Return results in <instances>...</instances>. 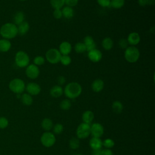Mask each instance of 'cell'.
Masks as SVG:
<instances>
[{
    "label": "cell",
    "instance_id": "1",
    "mask_svg": "<svg viewBox=\"0 0 155 155\" xmlns=\"http://www.w3.org/2000/svg\"><path fill=\"white\" fill-rule=\"evenodd\" d=\"M82 91V86L77 82H69L64 88V94L70 99H74L78 97L81 94Z\"/></svg>",
    "mask_w": 155,
    "mask_h": 155
},
{
    "label": "cell",
    "instance_id": "2",
    "mask_svg": "<svg viewBox=\"0 0 155 155\" xmlns=\"http://www.w3.org/2000/svg\"><path fill=\"white\" fill-rule=\"evenodd\" d=\"M0 34L4 39H13L18 35L17 25L13 23H6L1 27Z\"/></svg>",
    "mask_w": 155,
    "mask_h": 155
},
{
    "label": "cell",
    "instance_id": "3",
    "mask_svg": "<svg viewBox=\"0 0 155 155\" xmlns=\"http://www.w3.org/2000/svg\"><path fill=\"white\" fill-rule=\"evenodd\" d=\"M124 58L129 63L136 62L140 56L139 50L136 46H128L124 51Z\"/></svg>",
    "mask_w": 155,
    "mask_h": 155
},
{
    "label": "cell",
    "instance_id": "4",
    "mask_svg": "<svg viewBox=\"0 0 155 155\" xmlns=\"http://www.w3.org/2000/svg\"><path fill=\"white\" fill-rule=\"evenodd\" d=\"M15 61L16 65L20 68L27 67L30 63V58L27 53L24 51H19L16 53Z\"/></svg>",
    "mask_w": 155,
    "mask_h": 155
},
{
    "label": "cell",
    "instance_id": "5",
    "mask_svg": "<svg viewBox=\"0 0 155 155\" xmlns=\"http://www.w3.org/2000/svg\"><path fill=\"white\" fill-rule=\"evenodd\" d=\"M61 54L58 49L52 48L48 49L45 55V61L48 62L51 64H56L59 62Z\"/></svg>",
    "mask_w": 155,
    "mask_h": 155
},
{
    "label": "cell",
    "instance_id": "6",
    "mask_svg": "<svg viewBox=\"0 0 155 155\" xmlns=\"http://www.w3.org/2000/svg\"><path fill=\"white\" fill-rule=\"evenodd\" d=\"M9 88L13 93L21 94L25 89V84L23 80L19 78H15L9 83Z\"/></svg>",
    "mask_w": 155,
    "mask_h": 155
},
{
    "label": "cell",
    "instance_id": "7",
    "mask_svg": "<svg viewBox=\"0 0 155 155\" xmlns=\"http://www.w3.org/2000/svg\"><path fill=\"white\" fill-rule=\"evenodd\" d=\"M40 140L44 147L50 148L54 145L56 142V137L53 133L45 131L42 134Z\"/></svg>",
    "mask_w": 155,
    "mask_h": 155
},
{
    "label": "cell",
    "instance_id": "8",
    "mask_svg": "<svg viewBox=\"0 0 155 155\" xmlns=\"http://www.w3.org/2000/svg\"><path fill=\"white\" fill-rule=\"evenodd\" d=\"M76 134L77 137L80 139L87 138L90 135V125L82 122L78 126Z\"/></svg>",
    "mask_w": 155,
    "mask_h": 155
},
{
    "label": "cell",
    "instance_id": "9",
    "mask_svg": "<svg viewBox=\"0 0 155 155\" xmlns=\"http://www.w3.org/2000/svg\"><path fill=\"white\" fill-rule=\"evenodd\" d=\"M25 74L27 76L31 79H35L39 76L40 70L39 67L33 64H29L25 70Z\"/></svg>",
    "mask_w": 155,
    "mask_h": 155
},
{
    "label": "cell",
    "instance_id": "10",
    "mask_svg": "<svg viewBox=\"0 0 155 155\" xmlns=\"http://www.w3.org/2000/svg\"><path fill=\"white\" fill-rule=\"evenodd\" d=\"M104 133V127L100 123L96 122L90 125V134H91L93 137L100 138L103 136Z\"/></svg>",
    "mask_w": 155,
    "mask_h": 155
},
{
    "label": "cell",
    "instance_id": "11",
    "mask_svg": "<svg viewBox=\"0 0 155 155\" xmlns=\"http://www.w3.org/2000/svg\"><path fill=\"white\" fill-rule=\"evenodd\" d=\"M87 52V56L88 59L93 63L99 62L102 58V53L99 49L94 48Z\"/></svg>",
    "mask_w": 155,
    "mask_h": 155
},
{
    "label": "cell",
    "instance_id": "12",
    "mask_svg": "<svg viewBox=\"0 0 155 155\" xmlns=\"http://www.w3.org/2000/svg\"><path fill=\"white\" fill-rule=\"evenodd\" d=\"M25 90L31 96H36L41 93V86L36 82H31L27 84L25 86Z\"/></svg>",
    "mask_w": 155,
    "mask_h": 155
},
{
    "label": "cell",
    "instance_id": "13",
    "mask_svg": "<svg viewBox=\"0 0 155 155\" xmlns=\"http://www.w3.org/2000/svg\"><path fill=\"white\" fill-rule=\"evenodd\" d=\"M140 36L136 31L131 32L128 34L127 40L128 45L130 46H136L140 42Z\"/></svg>",
    "mask_w": 155,
    "mask_h": 155
},
{
    "label": "cell",
    "instance_id": "14",
    "mask_svg": "<svg viewBox=\"0 0 155 155\" xmlns=\"http://www.w3.org/2000/svg\"><path fill=\"white\" fill-rule=\"evenodd\" d=\"M58 50L61 55H69L72 51V45L68 41H62L59 44Z\"/></svg>",
    "mask_w": 155,
    "mask_h": 155
},
{
    "label": "cell",
    "instance_id": "15",
    "mask_svg": "<svg viewBox=\"0 0 155 155\" xmlns=\"http://www.w3.org/2000/svg\"><path fill=\"white\" fill-rule=\"evenodd\" d=\"M89 145L93 151L101 150L102 147V141L101 138L93 137L89 141Z\"/></svg>",
    "mask_w": 155,
    "mask_h": 155
},
{
    "label": "cell",
    "instance_id": "16",
    "mask_svg": "<svg viewBox=\"0 0 155 155\" xmlns=\"http://www.w3.org/2000/svg\"><path fill=\"white\" fill-rule=\"evenodd\" d=\"M104 87V82L101 79H94L91 84V90L96 93L101 92Z\"/></svg>",
    "mask_w": 155,
    "mask_h": 155
},
{
    "label": "cell",
    "instance_id": "17",
    "mask_svg": "<svg viewBox=\"0 0 155 155\" xmlns=\"http://www.w3.org/2000/svg\"><path fill=\"white\" fill-rule=\"evenodd\" d=\"M64 94V89L62 86L55 85L53 86L50 90V94L51 97L58 98L61 97Z\"/></svg>",
    "mask_w": 155,
    "mask_h": 155
},
{
    "label": "cell",
    "instance_id": "18",
    "mask_svg": "<svg viewBox=\"0 0 155 155\" xmlns=\"http://www.w3.org/2000/svg\"><path fill=\"white\" fill-rule=\"evenodd\" d=\"M83 43L84 44L87 51H90L93 49L96 48V43L92 36L88 35L84 38Z\"/></svg>",
    "mask_w": 155,
    "mask_h": 155
},
{
    "label": "cell",
    "instance_id": "19",
    "mask_svg": "<svg viewBox=\"0 0 155 155\" xmlns=\"http://www.w3.org/2000/svg\"><path fill=\"white\" fill-rule=\"evenodd\" d=\"M61 11L62 13V17L67 19H71L74 15V10L73 8L67 5L64 6L61 8Z\"/></svg>",
    "mask_w": 155,
    "mask_h": 155
},
{
    "label": "cell",
    "instance_id": "20",
    "mask_svg": "<svg viewBox=\"0 0 155 155\" xmlns=\"http://www.w3.org/2000/svg\"><path fill=\"white\" fill-rule=\"evenodd\" d=\"M94 113L91 110H87L85 111L82 115V119L83 120V122L90 124L91 122L94 119Z\"/></svg>",
    "mask_w": 155,
    "mask_h": 155
},
{
    "label": "cell",
    "instance_id": "21",
    "mask_svg": "<svg viewBox=\"0 0 155 155\" xmlns=\"http://www.w3.org/2000/svg\"><path fill=\"white\" fill-rule=\"evenodd\" d=\"M101 45L102 48L106 50L109 51L112 49L114 45V42L113 39L110 37H105L103 39L101 42Z\"/></svg>",
    "mask_w": 155,
    "mask_h": 155
},
{
    "label": "cell",
    "instance_id": "22",
    "mask_svg": "<svg viewBox=\"0 0 155 155\" xmlns=\"http://www.w3.org/2000/svg\"><path fill=\"white\" fill-rule=\"evenodd\" d=\"M17 28H18V34L21 36H23V35H25L28 31L30 29V25L27 22L24 21L23 22H22L21 24H20L17 26Z\"/></svg>",
    "mask_w": 155,
    "mask_h": 155
},
{
    "label": "cell",
    "instance_id": "23",
    "mask_svg": "<svg viewBox=\"0 0 155 155\" xmlns=\"http://www.w3.org/2000/svg\"><path fill=\"white\" fill-rule=\"evenodd\" d=\"M41 127L42 129L46 131H50L53 127L52 120L49 118H44L41 122Z\"/></svg>",
    "mask_w": 155,
    "mask_h": 155
},
{
    "label": "cell",
    "instance_id": "24",
    "mask_svg": "<svg viewBox=\"0 0 155 155\" xmlns=\"http://www.w3.org/2000/svg\"><path fill=\"white\" fill-rule=\"evenodd\" d=\"M12 44L10 41L7 39H2L0 40V51L7 52L11 48Z\"/></svg>",
    "mask_w": 155,
    "mask_h": 155
},
{
    "label": "cell",
    "instance_id": "25",
    "mask_svg": "<svg viewBox=\"0 0 155 155\" xmlns=\"http://www.w3.org/2000/svg\"><path fill=\"white\" fill-rule=\"evenodd\" d=\"M13 22L16 25H18L25 21V15L22 12H17L13 16Z\"/></svg>",
    "mask_w": 155,
    "mask_h": 155
},
{
    "label": "cell",
    "instance_id": "26",
    "mask_svg": "<svg viewBox=\"0 0 155 155\" xmlns=\"http://www.w3.org/2000/svg\"><path fill=\"white\" fill-rule=\"evenodd\" d=\"M124 105L122 103L119 101H115L113 102L111 105V109L116 114H119L122 112Z\"/></svg>",
    "mask_w": 155,
    "mask_h": 155
},
{
    "label": "cell",
    "instance_id": "27",
    "mask_svg": "<svg viewBox=\"0 0 155 155\" xmlns=\"http://www.w3.org/2000/svg\"><path fill=\"white\" fill-rule=\"evenodd\" d=\"M21 100L22 103L27 106L31 105L33 102L32 96L28 93H24L21 96Z\"/></svg>",
    "mask_w": 155,
    "mask_h": 155
},
{
    "label": "cell",
    "instance_id": "28",
    "mask_svg": "<svg viewBox=\"0 0 155 155\" xmlns=\"http://www.w3.org/2000/svg\"><path fill=\"white\" fill-rule=\"evenodd\" d=\"M125 3V0H111L110 7L114 9H120L124 6Z\"/></svg>",
    "mask_w": 155,
    "mask_h": 155
},
{
    "label": "cell",
    "instance_id": "29",
    "mask_svg": "<svg viewBox=\"0 0 155 155\" xmlns=\"http://www.w3.org/2000/svg\"><path fill=\"white\" fill-rule=\"evenodd\" d=\"M51 6L54 9H61L65 5V0H50Z\"/></svg>",
    "mask_w": 155,
    "mask_h": 155
},
{
    "label": "cell",
    "instance_id": "30",
    "mask_svg": "<svg viewBox=\"0 0 155 155\" xmlns=\"http://www.w3.org/2000/svg\"><path fill=\"white\" fill-rule=\"evenodd\" d=\"M74 50L76 53L81 54V53H84L85 51H87L86 47L83 43V42H77L74 46Z\"/></svg>",
    "mask_w": 155,
    "mask_h": 155
},
{
    "label": "cell",
    "instance_id": "31",
    "mask_svg": "<svg viewBox=\"0 0 155 155\" xmlns=\"http://www.w3.org/2000/svg\"><path fill=\"white\" fill-rule=\"evenodd\" d=\"M59 107L62 110H68L71 107V102L69 99H65L61 101Z\"/></svg>",
    "mask_w": 155,
    "mask_h": 155
},
{
    "label": "cell",
    "instance_id": "32",
    "mask_svg": "<svg viewBox=\"0 0 155 155\" xmlns=\"http://www.w3.org/2000/svg\"><path fill=\"white\" fill-rule=\"evenodd\" d=\"M71 58L69 55H61L59 62L64 66H68L71 63Z\"/></svg>",
    "mask_w": 155,
    "mask_h": 155
},
{
    "label": "cell",
    "instance_id": "33",
    "mask_svg": "<svg viewBox=\"0 0 155 155\" xmlns=\"http://www.w3.org/2000/svg\"><path fill=\"white\" fill-rule=\"evenodd\" d=\"M69 146L72 150H76L80 146V142L78 138L72 137L69 141Z\"/></svg>",
    "mask_w": 155,
    "mask_h": 155
},
{
    "label": "cell",
    "instance_id": "34",
    "mask_svg": "<svg viewBox=\"0 0 155 155\" xmlns=\"http://www.w3.org/2000/svg\"><path fill=\"white\" fill-rule=\"evenodd\" d=\"M45 59L42 56H40V55L36 56L33 59V64H35L38 67L42 65L43 64H45Z\"/></svg>",
    "mask_w": 155,
    "mask_h": 155
},
{
    "label": "cell",
    "instance_id": "35",
    "mask_svg": "<svg viewBox=\"0 0 155 155\" xmlns=\"http://www.w3.org/2000/svg\"><path fill=\"white\" fill-rule=\"evenodd\" d=\"M114 144L115 143L114 140L110 138L105 139L104 140L102 141V146H104V147L108 149H110L113 148L114 146Z\"/></svg>",
    "mask_w": 155,
    "mask_h": 155
},
{
    "label": "cell",
    "instance_id": "36",
    "mask_svg": "<svg viewBox=\"0 0 155 155\" xmlns=\"http://www.w3.org/2000/svg\"><path fill=\"white\" fill-rule=\"evenodd\" d=\"M64 127L61 124H56L53 127V133L56 134H60L63 132Z\"/></svg>",
    "mask_w": 155,
    "mask_h": 155
},
{
    "label": "cell",
    "instance_id": "37",
    "mask_svg": "<svg viewBox=\"0 0 155 155\" xmlns=\"http://www.w3.org/2000/svg\"><path fill=\"white\" fill-rule=\"evenodd\" d=\"M118 45H119V47L122 48V49H125L127 48L128 47V43L127 42V39H125V38H122L120 39L119 42H118Z\"/></svg>",
    "mask_w": 155,
    "mask_h": 155
},
{
    "label": "cell",
    "instance_id": "38",
    "mask_svg": "<svg viewBox=\"0 0 155 155\" xmlns=\"http://www.w3.org/2000/svg\"><path fill=\"white\" fill-rule=\"evenodd\" d=\"M96 1L101 7L106 8L110 7L111 0H96Z\"/></svg>",
    "mask_w": 155,
    "mask_h": 155
},
{
    "label": "cell",
    "instance_id": "39",
    "mask_svg": "<svg viewBox=\"0 0 155 155\" xmlns=\"http://www.w3.org/2000/svg\"><path fill=\"white\" fill-rule=\"evenodd\" d=\"M8 125V121L5 117H0V128H5Z\"/></svg>",
    "mask_w": 155,
    "mask_h": 155
},
{
    "label": "cell",
    "instance_id": "40",
    "mask_svg": "<svg viewBox=\"0 0 155 155\" xmlns=\"http://www.w3.org/2000/svg\"><path fill=\"white\" fill-rule=\"evenodd\" d=\"M79 0H65V5L70 7H74L78 5Z\"/></svg>",
    "mask_w": 155,
    "mask_h": 155
},
{
    "label": "cell",
    "instance_id": "41",
    "mask_svg": "<svg viewBox=\"0 0 155 155\" xmlns=\"http://www.w3.org/2000/svg\"><path fill=\"white\" fill-rule=\"evenodd\" d=\"M53 17L56 19H60L62 18V13L61 9H54L53 12Z\"/></svg>",
    "mask_w": 155,
    "mask_h": 155
},
{
    "label": "cell",
    "instance_id": "42",
    "mask_svg": "<svg viewBox=\"0 0 155 155\" xmlns=\"http://www.w3.org/2000/svg\"><path fill=\"white\" fill-rule=\"evenodd\" d=\"M66 82V79L64 76H59L57 78V83L58 85L62 86L65 84Z\"/></svg>",
    "mask_w": 155,
    "mask_h": 155
},
{
    "label": "cell",
    "instance_id": "43",
    "mask_svg": "<svg viewBox=\"0 0 155 155\" xmlns=\"http://www.w3.org/2000/svg\"><path fill=\"white\" fill-rule=\"evenodd\" d=\"M101 155H113V153L110 149L105 148L102 150H101L100 152Z\"/></svg>",
    "mask_w": 155,
    "mask_h": 155
},
{
    "label": "cell",
    "instance_id": "44",
    "mask_svg": "<svg viewBox=\"0 0 155 155\" xmlns=\"http://www.w3.org/2000/svg\"><path fill=\"white\" fill-rule=\"evenodd\" d=\"M137 1H138L139 5L141 7H144V6L147 5L145 0H137Z\"/></svg>",
    "mask_w": 155,
    "mask_h": 155
},
{
    "label": "cell",
    "instance_id": "45",
    "mask_svg": "<svg viewBox=\"0 0 155 155\" xmlns=\"http://www.w3.org/2000/svg\"><path fill=\"white\" fill-rule=\"evenodd\" d=\"M146 4L148 5H153L155 4V0H145Z\"/></svg>",
    "mask_w": 155,
    "mask_h": 155
},
{
    "label": "cell",
    "instance_id": "46",
    "mask_svg": "<svg viewBox=\"0 0 155 155\" xmlns=\"http://www.w3.org/2000/svg\"><path fill=\"white\" fill-rule=\"evenodd\" d=\"M100 152H101V150L93 151V153L92 155H101L100 154Z\"/></svg>",
    "mask_w": 155,
    "mask_h": 155
},
{
    "label": "cell",
    "instance_id": "47",
    "mask_svg": "<svg viewBox=\"0 0 155 155\" xmlns=\"http://www.w3.org/2000/svg\"><path fill=\"white\" fill-rule=\"evenodd\" d=\"M76 155H83V154H76Z\"/></svg>",
    "mask_w": 155,
    "mask_h": 155
},
{
    "label": "cell",
    "instance_id": "48",
    "mask_svg": "<svg viewBox=\"0 0 155 155\" xmlns=\"http://www.w3.org/2000/svg\"><path fill=\"white\" fill-rule=\"evenodd\" d=\"M20 1H26V0H20Z\"/></svg>",
    "mask_w": 155,
    "mask_h": 155
}]
</instances>
